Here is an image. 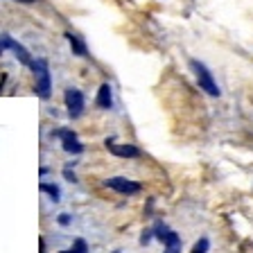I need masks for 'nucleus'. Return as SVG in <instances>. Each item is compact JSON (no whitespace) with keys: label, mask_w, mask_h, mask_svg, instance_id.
Masks as SVG:
<instances>
[{"label":"nucleus","mask_w":253,"mask_h":253,"mask_svg":"<svg viewBox=\"0 0 253 253\" xmlns=\"http://www.w3.org/2000/svg\"><path fill=\"white\" fill-rule=\"evenodd\" d=\"M190 68L195 70V75H197V84H199V88H204L206 93L211 95V97H219L221 95V90H219V86H217V82H215V77H212V73L208 68H206L201 61H197V59H192L190 61Z\"/></svg>","instance_id":"f257e3e1"},{"label":"nucleus","mask_w":253,"mask_h":253,"mask_svg":"<svg viewBox=\"0 0 253 253\" xmlns=\"http://www.w3.org/2000/svg\"><path fill=\"white\" fill-rule=\"evenodd\" d=\"M32 70H34V75H37V95H41L43 100H47V97H50V84H52L47 61L45 59H37L34 66H32Z\"/></svg>","instance_id":"f03ea898"},{"label":"nucleus","mask_w":253,"mask_h":253,"mask_svg":"<svg viewBox=\"0 0 253 253\" xmlns=\"http://www.w3.org/2000/svg\"><path fill=\"white\" fill-rule=\"evenodd\" d=\"M106 188L116 190L120 195H138L142 190V185L138 181H131V179H122V176H113V179H106Z\"/></svg>","instance_id":"7ed1b4c3"},{"label":"nucleus","mask_w":253,"mask_h":253,"mask_svg":"<svg viewBox=\"0 0 253 253\" xmlns=\"http://www.w3.org/2000/svg\"><path fill=\"white\" fill-rule=\"evenodd\" d=\"M0 45H2V47H9L11 52H14L16 57H18V61H21L23 66H27V68H32V66H34V59H32V54L27 52V50L21 45V43H16L11 37L2 34V37H0Z\"/></svg>","instance_id":"20e7f679"},{"label":"nucleus","mask_w":253,"mask_h":253,"mask_svg":"<svg viewBox=\"0 0 253 253\" xmlns=\"http://www.w3.org/2000/svg\"><path fill=\"white\" fill-rule=\"evenodd\" d=\"M66 109H68L70 118H79L84 113V95L77 88H68L66 90Z\"/></svg>","instance_id":"39448f33"},{"label":"nucleus","mask_w":253,"mask_h":253,"mask_svg":"<svg viewBox=\"0 0 253 253\" xmlns=\"http://www.w3.org/2000/svg\"><path fill=\"white\" fill-rule=\"evenodd\" d=\"M57 136L61 138L63 152H68V154H82L84 152V145L77 140V133L75 131H70V129H59Z\"/></svg>","instance_id":"423d86ee"},{"label":"nucleus","mask_w":253,"mask_h":253,"mask_svg":"<svg viewBox=\"0 0 253 253\" xmlns=\"http://www.w3.org/2000/svg\"><path fill=\"white\" fill-rule=\"evenodd\" d=\"M106 147L113 156H120V158H140L142 152L136 147V145H113V140H106Z\"/></svg>","instance_id":"0eeeda50"},{"label":"nucleus","mask_w":253,"mask_h":253,"mask_svg":"<svg viewBox=\"0 0 253 253\" xmlns=\"http://www.w3.org/2000/svg\"><path fill=\"white\" fill-rule=\"evenodd\" d=\"M113 104V93H111V86L109 84H102L100 90H97V106L100 109H111Z\"/></svg>","instance_id":"6e6552de"},{"label":"nucleus","mask_w":253,"mask_h":253,"mask_svg":"<svg viewBox=\"0 0 253 253\" xmlns=\"http://www.w3.org/2000/svg\"><path fill=\"white\" fill-rule=\"evenodd\" d=\"M66 39H68V43H70V50H73L77 57H86V54H88L84 41H82L79 37H75V34H70V32H68V34H66Z\"/></svg>","instance_id":"1a4fd4ad"},{"label":"nucleus","mask_w":253,"mask_h":253,"mask_svg":"<svg viewBox=\"0 0 253 253\" xmlns=\"http://www.w3.org/2000/svg\"><path fill=\"white\" fill-rule=\"evenodd\" d=\"M59 253H88V244H86V240L77 237V240L73 242V249H68V251H59Z\"/></svg>","instance_id":"9d476101"},{"label":"nucleus","mask_w":253,"mask_h":253,"mask_svg":"<svg viewBox=\"0 0 253 253\" xmlns=\"http://www.w3.org/2000/svg\"><path fill=\"white\" fill-rule=\"evenodd\" d=\"M41 190H43V192H47V195L52 197L54 201L59 199V188H57V185H50V183H41Z\"/></svg>","instance_id":"9b49d317"},{"label":"nucleus","mask_w":253,"mask_h":253,"mask_svg":"<svg viewBox=\"0 0 253 253\" xmlns=\"http://www.w3.org/2000/svg\"><path fill=\"white\" fill-rule=\"evenodd\" d=\"M152 237H154V231H145L140 235V244H142V247H145V244H149V242H152Z\"/></svg>","instance_id":"f8f14e48"},{"label":"nucleus","mask_w":253,"mask_h":253,"mask_svg":"<svg viewBox=\"0 0 253 253\" xmlns=\"http://www.w3.org/2000/svg\"><path fill=\"white\" fill-rule=\"evenodd\" d=\"M70 219H73V217H70L68 212H61V215H59V224H61V226H68Z\"/></svg>","instance_id":"ddd939ff"},{"label":"nucleus","mask_w":253,"mask_h":253,"mask_svg":"<svg viewBox=\"0 0 253 253\" xmlns=\"http://www.w3.org/2000/svg\"><path fill=\"white\" fill-rule=\"evenodd\" d=\"M63 179H66V181H73V183H75V181H77V176H75V172H70V169L66 168V169H63Z\"/></svg>","instance_id":"4468645a"},{"label":"nucleus","mask_w":253,"mask_h":253,"mask_svg":"<svg viewBox=\"0 0 253 253\" xmlns=\"http://www.w3.org/2000/svg\"><path fill=\"white\" fill-rule=\"evenodd\" d=\"M165 253H181L179 249H165Z\"/></svg>","instance_id":"2eb2a0df"},{"label":"nucleus","mask_w":253,"mask_h":253,"mask_svg":"<svg viewBox=\"0 0 253 253\" xmlns=\"http://www.w3.org/2000/svg\"><path fill=\"white\" fill-rule=\"evenodd\" d=\"M21 2H34V0H21Z\"/></svg>","instance_id":"dca6fc26"},{"label":"nucleus","mask_w":253,"mask_h":253,"mask_svg":"<svg viewBox=\"0 0 253 253\" xmlns=\"http://www.w3.org/2000/svg\"><path fill=\"white\" fill-rule=\"evenodd\" d=\"M0 54H2V45H0Z\"/></svg>","instance_id":"f3484780"},{"label":"nucleus","mask_w":253,"mask_h":253,"mask_svg":"<svg viewBox=\"0 0 253 253\" xmlns=\"http://www.w3.org/2000/svg\"><path fill=\"white\" fill-rule=\"evenodd\" d=\"M113 253H120V251H113Z\"/></svg>","instance_id":"a211bd4d"}]
</instances>
